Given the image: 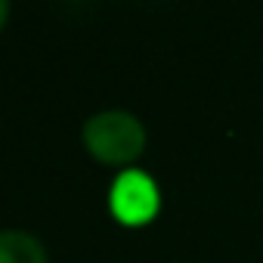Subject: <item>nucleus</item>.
<instances>
[{"label":"nucleus","mask_w":263,"mask_h":263,"mask_svg":"<svg viewBox=\"0 0 263 263\" xmlns=\"http://www.w3.org/2000/svg\"><path fill=\"white\" fill-rule=\"evenodd\" d=\"M81 143L93 161L108 167H127L146 152V127L134 111L105 108L84 121Z\"/></svg>","instance_id":"1"},{"label":"nucleus","mask_w":263,"mask_h":263,"mask_svg":"<svg viewBox=\"0 0 263 263\" xmlns=\"http://www.w3.org/2000/svg\"><path fill=\"white\" fill-rule=\"evenodd\" d=\"M161 211V189L158 183L140 171V167H127L121 171L111 186H108V214L130 229H140L152 223Z\"/></svg>","instance_id":"2"},{"label":"nucleus","mask_w":263,"mask_h":263,"mask_svg":"<svg viewBox=\"0 0 263 263\" xmlns=\"http://www.w3.org/2000/svg\"><path fill=\"white\" fill-rule=\"evenodd\" d=\"M0 263H47V248L22 229L0 232Z\"/></svg>","instance_id":"3"},{"label":"nucleus","mask_w":263,"mask_h":263,"mask_svg":"<svg viewBox=\"0 0 263 263\" xmlns=\"http://www.w3.org/2000/svg\"><path fill=\"white\" fill-rule=\"evenodd\" d=\"M7 19H10V4H7V0H0V28L7 25Z\"/></svg>","instance_id":"4"}]
</instances>
